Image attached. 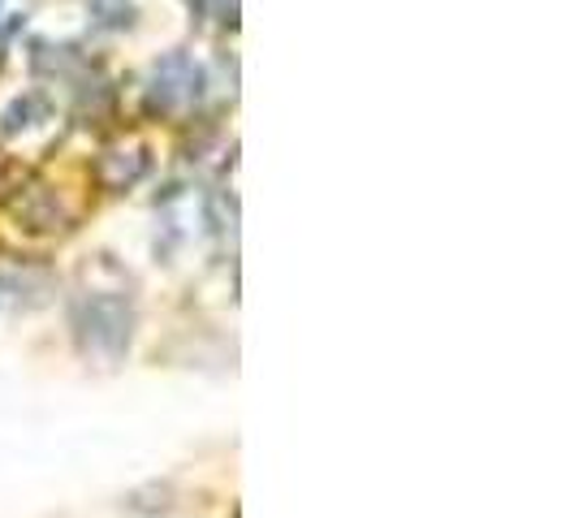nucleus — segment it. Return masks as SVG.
Instances as JSON below:
<instances>
[{
  "mask_svg": "<svg viewBox=\"0 0 574 518\" xmlns=\"http://www.w3.org/2000/svg\"><path fill=\"white\" fill-rule=\"evenodd\" d=\"M130 307L122 298H82L78 311H73V329H78V342L87 355H100V359H117L126 346H130Z\"/></svg>",
  "mask_w": 574,
  "mask_h": 518,
  "instance_id": "f257e3e1",
  "label": "nucleus"
},
{
  "mask_svg": "<svg viewBox=\"0 0 574 518\" xmlns=\"http://www.w3.org/2000/svg\"><path fill=\"white\" fill-rule=\"evenodd\" d=\"M199 66L186 53H169L156 70H151V87H147V108L151 113H182L195 95H199Z\"/></svg>",
  "mask_w": 574,
  "mask_h": 518,
  "instance_id": "f03ea898",
  "label": "nucleus"
},
{
  "mask_svg": "<svg viewBox=\"0 0 574 518\" xmlns=\"http://www.w3.org/2000/svg\"><path fill=\"white\" fill-rule=\"evenodd\" d=\"M100 182L108 186V191H126L130 182H139L147 169V156L139 148L135 151H108V156H100Z\"/></svg>",
  "mask_w": 574,
  "mask_h": 518,
  "instance_id": "7ed1b4c3",
  "label": "nucleus"
},
{
  "mask_svg": "<svg viewBox=\"0 0 574 518\" xmlns=\"http://www.w3.org/2000/svg\"><path fill=\"white\" fill-rule=\"evenodd\" d=\"M35 113L44 117V113H48V104H44L39 95H26V100H18V104L4 113V126H0V130H4V135H13L18 126H31V117H35Z\"/></svg>",
  "mask_w": 574,
  "mask_h": 518,
  "instance_id": "20e7f679",
  "label": "nucleus"
},
{
  "mask_svg": "<svg viewBox=\"0 0 574 518\" xmlns=\"http://www.w3.org/2000/svg\"><path fill=\"white\" fill-rule=\"evenodd\" d=\"M91 9L104 26H130V18H135L130 0H91Z\"/></svg>",
  "mask_w": 574,
  "mask_h": 518,
  "instance_id": "39448f33",
  "label": "nucleus"
}]
</instances>
